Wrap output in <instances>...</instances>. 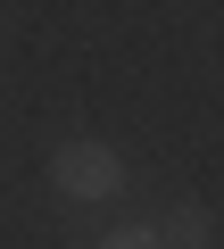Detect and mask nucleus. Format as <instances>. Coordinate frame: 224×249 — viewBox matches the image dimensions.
Instances as JSON below:
<instances>
[{
  "label": "nucleus",
  "instance_id": "2",
  "mask_svg": "<svg viewBox=\"0 0 224 249\" xmlns=\"http://www.w3.org/2000/svg\"><path fill=\"white\" fill-rule=\"evenodd\" d=\"M207 241H216V216H207L199 199H183V208L158 224V249H207Z\"/></svg>",
  "mask_w": 224,
  "mask_h": 249
},
{
  "label": "nucleus",
  "instance_id": "1",
  "mask_svg": "<svg viewBox=\"0 0 224 249\" xmlns=\"http://www.w3.org/2000/svg\"><path fill=\"white\" fill-rule=\"evenodd\" d=\"M50 183H58L67 199L100 208V199L125 191V158L108 150V142H58V150H50Z\"/></svg>",
  "mask_w": 224,
  "mask_h": 249
},
{
  "label": "nucleus",
  "instance_id": "3",
  "mask_svg": "<svg viewBox=\"0 0 224 249\" xmlns=\"http://www.w3.org/2000/svg\"><path fill=\"white\" fill-rule=\"evenodd\" d=\"M91 249H158V224H117V232H100Z\"/></svg>",
  "mask_w": 224,
  "mask_h": 249
}]
</instances>
